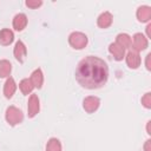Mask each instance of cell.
Wrapping results in <instances>:
<instances>
[{
  "mask_svg": "<svg viewBox=\"0 0 151 151\" xmlns=\"http://www.w3.org/2000/svg\"><path fill=\"white\" fill-rule=\"evenodd\" d=\"M107 78L109 67L98 57L88 55L84 58L76 70V79L85 88H99L106 84Z\"/></svg>",
  "mask_w": 151,
  "mask_h": 151,
  "instance_id": "1",
  "label": "cell"
},
{
  "mask_svg": "<svg viewBox=\"0 0 151 151\" xmlns=\"http://www.w3.org/2000/svg\"><path fill=\"white\" fill-rule=\"evenodd\" d=\"M5 118L7 120V123L11 125V126H14L17 124H20L24 119V113L21 112V110H19L18 107L15 106H9L7 107L6 110V114H5Z\"/></svg>",
  "mask_w": 151,
  "mask_h": 151,
  "instance_id": "2",
  "label": "cell"
},
{
  "mask_svg": "<svg viewBox=\"0 0 151 151\" xmlns=\"http://www.w3.org/2000/svg\"><path fill=\"white\" fill-rule=\"evenodd\" d=\"M70 45L76 50H83L87 45V37L81 32H73L68 37Z\"/></svg>",
  "mask_w": 151,
  "mask_h": 151,
  "instance_id": "3",
  "label": "cell"
},
{
  "mask_svg": "<svg viewBox=\"0 0 151 151\" xmlns=\"http://www.w3.org/2000/svg\"><path fill=\"white\" fill-rule=\"evenodd\" d=\"M149 42H147V38H145L142 33H136L131 40V47L133 48L134 52H140L144 51L147 47Z\"/></svg>",
  "mask_w": 151,
  "mask_h": 151,
  "instance_id": "4",
  "label": "cell"
},
{
  "mask_svg": "<svg viewBox=\"0 0 151 151\" xmlns=\"http://www.w3.org/2000/svg\"><path fill=\"white\" fill-rule=\"evenodd\" d=\"M99 105H100L99 98L98 97H93V96L86 97L84 99V101H83V107L87 113H93L94 111H97Z\"/></svg>",
  "mask_w": 151,
  "mask_h": 151,
  "instance_id": "5",
  "label": "cell"
},
{
  "mask_svg": "<svg viewBox=\"0 0 151 151\" xmlns=\"http://www.w3.org/2000/svg\"><path fill=\"white\" fill-rule=\"evenodd\" d=\"M40 110V105H39V98L37 94H31V97L28 98V105H27V112H28V117L33 118Z\"/></svg>",
  "mask_w": 151,
  "mask_h": 151,
  "instance_id": "6",
  "label": "cell"
},
{
  "mask_svg": "<svg viewBox=\"0 0 151 151\" xmlns=\"http://www.w3.org/2000/svg\"><path fill=\"white\" fill-rule=\"evenodd\" d=\"M13 53H14V57L15 59L19 61V63H24L25 61V58H26V54H27V50H26V46L22 41H17L15 46H14V50H13Z\"/></svg>",
  "mask_w": 151,
  "mask_h": 151,
  "instance_id": "7",
  "label": "cell"
},
{
  "mask_svg": "<svg viewBox=\"0 0 151 151\" xmlns=\"http://www.w3.org/2000/svg\"><path fill=\"white\" fill-rule=\"evenodd\" d=\"M109 51L110 53L113 55V58L118 61L123 60L124 55H125V48H123L120 45H118L117 42H112L110 46H109Z\"/></svg>",
  "mask_w": 151,
  "mask_h": 151,
  "instance_id": "8",
  "label": "cell"
},
{
  "mask_svg": "<svg viewBox=\"0 0 151 151\" xmlns=\"http://www.w3.org/2000/svg\"><path fill=\"white\" fill-rule=\"evenodd\" d=\"M126 64L130 68H138L139 65H140V57L137 52L134 51H130L127 54H126Z\"/></svg>",
  "mask_w": 151,
  "mask_h": 151,
  "instance_id": "9",
  "label": "cell"
},
{
  "mask_svg": "<svg viewBox=\"0 0 151 151\" xmlns=\"http://www.w3.org/2000/svg\"><path fill=\"white\" fill-rule=\"evenodd\" d=\"M112 20H113L112 14H111L110 12H104V13H101V14L98 17L97 24H98V26H99L100 28H107V27L111 26Z\"/></svg>",
  "mask_w": 151,
  "mask_h": 151,
  "instance_id": "10",
  "label": "cell"
},
{
  "mask_svg": "<svg viewBox=\"0 0 151 151\" xmlns=\"http://www.w3.org/2000/svg\"><path fill=\"white\" fill-rule=\"evenodd\" d=\"M27 25V17L24 13H19L13 19V28L15 31H22Z\"/></svg>",
  "mask_w": 151,
  "mask_h": 151,
  "instance_id": "11",
  "label": "cell"
},
{
  "mask_svg": "<svg viewBox=\"0 0 151 151\" xmlns=\"http://www.w3.org/2000/svg\"><path fill=\"white\" fill-rule=\"evenodd\" d=\"M14 40V34L11 29L8 28H4L0 31V44L4 45V46H7V45H11Z\"/></svg>",
  "mask_w": 151,
  "mask_h": 151,
  "instance_id": "12",
  "label": "cell"
},
{
  "mask_svg": "<svg viewBox=\"0 0 151 151\" xmlns=\"http://www.w3.org/2000/svg\"><path fill=\"white\" fill-rule=\"evenodd\" d=\"M137 18L140 22H146L151 19V8L149 6H140L137 9Z\"/></svg>",
  "mask_w": 151,
  "mask_h": 151,
  "instance_id": "13",
  "label": "cell"
},
{
  "mask_svg": "<svg viewBox=\"0 0 151 151\" xmlns=\"http://www.w3.org/2000/svg\"><path fill=\"white\" fill-rule=\"evenodd\" d=\"M15 90H17V84H15L14 79L13 78H8L6 80V83H5V85H4V94H5V97L8 98V99L12 98L14 92H15Z\"/></svg>",
  "mask_w": 151,
  "mask_h": 151,
  "instance_id": "14",
  "label": "cell"
},
{
  "mask_svg": "<svg viewBox=\"0 0 151 151\" xmlns=\"http://www.w3.org/2000/svg\"><path fill=\"white\" fill-rule=\"evenodd\" d=\"M31 81L33 84L34 87L37 88H40L42 86V83H44V76H42V72L40 68H37L32 72L31 74Z\"/></svg>",
  "mask_w": 151,
  "mask_h": 151,
  "instance_id": "15",
  "label": "cell"
},
{
  "mask_svg": "<svg viewBox=\"0 0 151 151\" xmlns=\"http://www.w3.org/2000/svg\"><path fill=\"white\" fill-rule=\"evenodd\" d=\"M19 87H20V91H21L25 96L29 94V93L33 91V88H34V86H33L31 79H28V78L22 79V80L20 81V84H19Z\"/></svg>",
  "mask_w": 151,
  "mask_h": 151,
  "instance_id": "16",
  "label": "cell"
},
{
  "mask_svg": "<svg viewBox=\"0 0 151 151\" xmlns=\"http://www.w3.org/2000/svg\"><path fill=\"white\" fill-rule=\"evenodd\" d=\"M118 45H120L123 48H130L131 47V38L126 33H120L117 35V41Z\"/></svg>",
  "mask_w": 151,
  "mask_h": 151,
  "instance_id": "17",
  "label": "cell"
},
{
  "mask_svg": "<svg viewBox=\"0 0 151 151\" xmlns=\"http://www.w3.org/2000/svg\"><path fill=\"white\" fill-rule=\"evenodd\" d=\"M12 71V65L8 60H0V78H6Z\"/></svg>",
  "mask_w": 151,
  "mask_h": 151,
  "instance_id": "18",
  "label": "cell"
},
{
  "mask_svg": "<svg viewBox=\"0 0 151 151\" xmlns=\"http://www.w3.org/2000/svg\"><path fill=\"white\" fill-rule=\"evenodd\" d=\"M46 151H61V143L57 138H51L46 144Z\"/></svg>",
  "mask_w": 151,
  "mask_h": 151,
  "instance_id": "19",
  "label": "cell"
},
{
  "mask_svg": "<svg viewBox=\"0 0 151 151\" xmlns=\"http://www.w3.org/2000/svg\"><path fill=\"white\" fill-rule=\"evenodd\" d=\"M142 104L144 107L146 109H151V93L147 92L144 94V97L142 98Z\"/></svg>",
  "mask_w": 151,
  "mask_h": 151,
  "instance_id": "20",
  "label": "cell"
},
{
  "mask_svg": "<svg viewBox=\"0 0 151 151\" xmlns=\"http://www.w3.org/2000/svg\"><path fill=\"white\" fill-rule=\"evenodd\" d=\"M26 6L29 7V8H38L42 5V1H38V0H27L26 2Z\"/></svg>",
  "mask_w": 151,
  "mask_h": 151,
  "instance_id": "21",
  "label": "cell"
},
{
  "mask_svg": "<svg viewBox=\"0 0 151 151\" xmlns=\"http://www.w3.org/2000/svg\"><path fill=\"white\" fill-rule=\"evenodd\" d=\"M150 59H151V53H149L147 55H146V60H145V66H146V68L150 71L151 70V65H150Z\"/></svg>",
  "mask_w": 151,
  "mask_h": 151,
  "instance_id": "22",
  "label": "cell"
},
{
  "mask_svg": "<svg viewBox=\"0 0 151 151\" xmlns=\"http://www.w3.org/2000/svg\"><path fill=\"white\" fill-rule=\"evenodd\" d=\"M150 145H151V140L147 139L146 143H145V145H144V150H145V151H151V146H150Z\"/></svg>",
  "mask_w": 151,
  "mask_h": 151,
  "instance_id": "23",
  "label": "cell"
},
{
  "mask_svg": "<svg viewBox=\"0 0 151 151\" xmlns=\"http://www.w3.org/2000/svg\"><path fill=\"white\" fill-rule=\"evenodd\" d=\"M150 28H151V24H149L147 27H146V32H147V37H149V38L151 37V31H150Z\"/></svg>",
  "mask_w": 151,
  "mask_h": 151,
  "instance_id": "24",
  "label": "cell"
},
{
  "mask_svg": "<svg viewBox=\"0 0 151 151\" xmlns=\"http://www.w3.org/2000/svg\"><path fill=\"white\" fill-rule=\"evenodd\" d=\"M150 123H151V122H147V126H146V130H147V133H149V134L151 133V132H150Z\"/></svg>",
  "mask_w": 151,
  "mask_h": 151,
  "instance_id": "25",
  "label": "cell"
}]
</instances>
